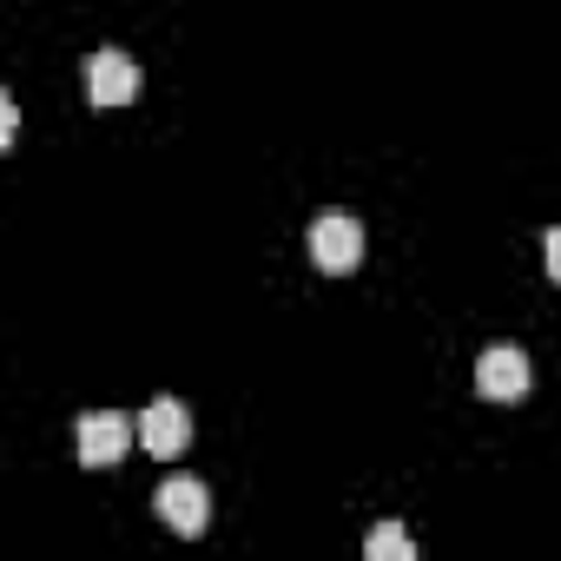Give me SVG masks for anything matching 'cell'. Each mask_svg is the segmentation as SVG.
Returning <instances> with one entry per match:
<instances>
[{"label":"cell","instance_id":"7a4b0ae2","mask_svg":"<svg viewBox=\"0 0 561 561\" xmlns=\"http://www.w3.org/2000/svg\"><path fill=\"white\" fill-rule=\"evenodd\" d=\"M528 383H535V370H528V351L522 344H489L476 357V390L489 403H515V397H528Z\"/></svg>","mask_w":561,"mask_h":561},{"label":"cell","instance_id":"6da1fadb","mask_svg":"<svg viewBox=\"0 0 561 561\" xmlns=\"http://www.w3.org/2000/svg\"><path fill=\"white\" fill-rule=\"evenodd\" d=\"M305 244H311V264H318V271H357V257H364V225H357L351 211H324V218H311Z\"/></svg>","mask_w":561,"mask_h":561},{"label":"cell","instance_id":"8992f818","mask_svg":"<svg viewBox=\"0 0 561 561\" xmlns=\"http://www.w3.org/2000/svg\"><path fill=\"white\" fill-rule=\"evenodd\" d=\"M139 443H146L152 456H179V449L192 443V410H185L179 397L146 403V416H139Z\"/></svg>","mask_w":561,"mask_h":561},{"label":"cell","instance_id":"5b68a950","mask_svg":"<svg viewBox=\"0 0 561 561\" xmlns=\"http://www.w3.org/2000/svg\"><path fill=\"white\" fill-rule=\"evenodd\" d=\"M133 436H139V423H126V416H113V410L80 416V462H87V469H113V462L133 449Z\"/></svg>","mask_w":561,"mask_h":561},{"label":"cell","instance_id":"277c9868","mask_svg":"<svg viewBox=\"0 0 561 561\" xmlns=\"http://www.w3.org/2000/svg\"><path fill=\"white\" fill-rule=\"evenodd\" d=\"M87 100L93 106H133L139 100V67L119 54V47H100L87 60Z\"/></svg>","mask_w":561,"mask_h":561},{"label":"cell","instance_id":"52a82bcc","mask_svg":"<svg viewBox=\"0 0 561 561\" xmlns=\"http://www.w3.org/2000/svg\"><path fill=\"white\" fill-rule=\"evenodd\" d=\"M364 554H370V561H410L416 548H410V535H403L397 522H383V528H370V535H364Z\"/></svg>","mask_w":561,"mask_h":561},{"label":"cell","instance_id":"3957f363","mask_svg":"<svg viewBox=\"0 0 561 561\" xmlns=\"http://www.w3.org/2000/svg\"><path fill=\"white\" fill-rule=\"evenodd\" d=\"M152 508H159V522H165L172 535H205V528H211V489H205L198 476H172V482H159Z\"/></svg>","mask_w":561,"mask_h":561},{"label":"cell","instance_id":"9c48e42d","mask_svg":"<svg viewBox=\"0 0 561 561\" xmlns=\"http://www.w3.org/2000/svg\"><path fill=\"white\" fill-rule=\"evenodd\" d=\"M541 257H548V277H554V285H561V225L548 231V244H541Z\"/></svg>","mask_w":561,"mask_h":561},{"label":"cell","instance_id":"ba28073f","mask_svg":"<svg viewBox=\"0 0 561 561\" xmlns=\"http://www.w3.org/2000/svg\"><path fill=\"white\" fill-rule=\"evenodd\" d=\"M14 133H21V106L0 100V146H14Z\"/></svg>","mask_w":561,"mask_h":561}]
</instances>
